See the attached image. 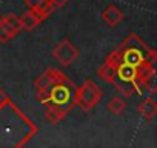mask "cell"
Segmentation results:
<instances>
[{"label":"cell","mask_w":157,"mask_h":148,"mask_svg":"<svg viewBox=\"0 0 157 148\" xmlns=\"http://www.w3.org/2000/svg\"><path fill=\"white\" fill-rule=\"evenodd\" d=\"M75 91H77V87L69 77H66L63 80H59L49 85L45 90L37 91V99L43 105L52 103L71 111V108L75 107Z\"/></svg>","instance_id":"2"},{"label":"cell","mask_w":157,"mask_h":148,"mask_svg":"<svg viewBox=\"0 0 157 148\" xmlns=\"http://www.w3.org/2000/svg\"><path fill=\"white\" fill-rule=\"evenodd\" d=\"M37 133V125L0 88V148H22Z\"/></svg>","instance_id":"1"},{"label":"cell","mask_w":157,"mask_h":148,"mask_svg":"<svg viewBox=\"0 0 157 148\" xmlns=\"http://www.w3.org/2000/svg\"><path fill=\"white\" fill-rule=\"evenodd\" d=\"M137 111H139V114L145 119V120H152L154 119V116L157 114V103H155V100H154V97H145V100H142L140 103H139V107H137Z\"/></svg>","instance_id":"8"},{"label":"cell","mask_w":157,"mask_h":148,"mask_svg":"<svg viewBox=\"0 0 157 148\" xmlns=\"http://www.w3.org/2000/svg\"><path fill=\"white\" fill-rule=\"evenodd\" d=\"M126 100H123L122 97H111L109 99V102H108V105H106V110L109 111V113H113V114H120V113H123L125 110H126Z\"/></svg>","instance_id":"12"},{"label":"cell","mask_w":157,"mask_h":148,"mask_svg":"<svg viewBox=\"0 0 157 148\" xmlns=\"http://www.w3.org/2000/svg\"><path fill=\"white\" fill-rule=\"evenodd\" d=\"M0 22L5 25V28L10 31V34L13 36V39L22 31V25H20V19L16 14H5L0 17Z\"/></svg>","instance_id":"10"},{"label":"cell","mask_w":157,"mask_h":148,"mask_svg":"<svg viewBox=\"0 0 157 148\" xmlns=\"http://www.w3.org/2000/svg\"><path fill=\"white\" fill-rule=\"evenodd\" d=\"M40 22H43L34 11H26L25 14H22V17H20V25H22V29H25V31H33L36 26H39V23Z\"/></svg>","instance_id":"11"},{"label":"cell","mask_w":157,"mask_h":148,"mask_svg":"<svg viewBox=\"0 0 157 148\" xmlns=\"http://www.w3.org/2000/svg\"><path fill=\"white\" fill-rule=\"evenodd\" d=\"M51 2H52L54 8H62V6H65V5H66L68 0H51Z\"/></svg>","instance_id":"14"},{"label":"cell","mask_w":157,"mask_h":148,"mask_svg":"<svg viewBox=\"0 0 157 148\" xmlns=\"http://www.w3.org/2000/svg\"><path fill=\"white\" fill-rule=\"evenodd\" d=\"M13 39V36L10 34V31L5 28V25L0 22V43H6Z\"/></svg>","instance_id":"13"},{"label":"cell","mask_w":157,"mask_h":148,"mask_svg":"<svg viewBox=\"0 0 157 148\" xmlns=\"http://www.w3.org/2000/svg\"><path fill=\"white\" fill-rule=\"evenodd\" d=\"M52 57L62 65V66H69L77 57H78V49L68 40L63 39L52 51Z\"/></svg>","instance_id":"4"},{"label":"cell","mask_w":157,"mask_h":148,"mask_svg":"<svg viewBox=\"0 0 157 148\" xmlns=\"http://www.w3.org/2000/svg\"><path fill=\"white\" fill-rule=\"evenodd\" d=\"M103 91L93 82L91 79H86L80 87H77L75 91V105H78L85 111H91L100 100H102Z\"/></svg>","instance_id":"3"},{"label":"cell","mask_w":157,"mask_h":148,"mask_svg":"<svg viewBox=\"0 0 157 148\" xmlns=\"http://www.w3.org/2000/svg\"><path fill=\"white\" fill-rule=\"evenodd\" d=\"M66 77H68L66 72L59 71V69H56V68H48L43 74H40V76L36 79L34 85H36L37 91H40V90H45V88H48L49 85H52V84H56V82H59V80H63V79H66Z\"/></svg>","instance_id":"5"},{"label":"cell","mask_w":157,"mask_h":148,"mask_svg":"<svg viewBox=\"0 0 157 148\" xmlns=\"http://www.w3.org/2000/svg\"><path fill=\"white\" fill-rule=\"evenodd\" d=\"M102 19H103V22L108 25V26H116V25H119L122 20H123V13L117 8V6H114V5H109V6H106L105 10H103V13H102Z\"/></svg>","instance_id":"9"},{"label":"cell","mask_w":157,"mask_h":148,"mask_svg":"<svg viewBox=\"0 0 157 148\" xmlns=\"http://www.w3.org/2000/svg\"><path fill=\"white\" fill-rule=\"evenodd\" d=\"M25 5L31 11H34L42 20H45L54 11V5L51 0H25Z\"/></svg>","instance_id":"6"},{"label":"cell","mask_w":157,"mask_h":148,"mask_svg":"<svg viewBox=\"0 0 157 148\" xmlns=\"http://www.w3.org/2000/svg\"><path fill=\"white\" fill-rule=\"evenodd\" d=\"M68 113H69V110H66L63 107H59V105L46 103V107H45V119L49 123H59V122H62L66 117Z\"/></svg>","instance_id":"7"}]
</instances>
